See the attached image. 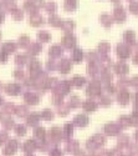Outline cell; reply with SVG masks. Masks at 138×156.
I'll return each instance as SVG.
<instances>
[{
  "label": "cell",
  "instance_id": "22",
  "mask_svg": "<svg viewBox=\"0 0 138 156\" xmlns=\"http://www.w3.org/2000/svg\"><path fill=\"white\" fill-rule=\"evenodd\" d=\"M14 76L16 77V79L21 80V79H24L25 74H24V71H22V70H15V71H14Z\"/></svg>",
  "mask_w": 138,
  "mask_h": 156
},
{
  "label": "cell",
  "instance_id": "10",
  "mask_svg": "<svg viewBox=\"0 0 138 156\" xmlns=\"http://www.w3.org/2000/svg\"><path fill=\"white\" fill-rule=\"evenodd\" d=\"M18 44H19V46H21V48L28 46V44H29V36L21 35V36L19 37V40H18Z\"/></svg>",
  "mask_w": 138,
  "mask_h": 156
},
{
  "label": "cell",
  "instance_id": "12",
  "mask_svg": "<svg viewBox=\"0 0 138 156\" xmlns=\"http://www.w3.org/2000/svg\"><path fill=\"white\" fill-rule=\"evenodd\" d=\"M11 14H12V18H14L15 20H21V19H22V16H24L22 10H20V9H15L14 11L11 12Z\"/></svg>",
  "mask_w": 138,
  "mask_h": 156
},
{
  "label": "cell",
  "instance_id": "8",
  "mask_svg": "<svg viewBox=\"0 0 138 156\" xmlns=\"http://www.w3.org/2000/svg\"><path fill=\"white\" fill-rule=\"evenodd\" d=\"M26 122H28V125H36L37 122H39V115L37 114H31L26 119Z\"/></svg>",
  "mask_w": 138,
  "mask_h": 156
},
{
  "label": "cell",
  "instance_id": "25",
  "mask_svg": "<svg viewBox=\"0 0 138 156\" xmlns=\"http://www.w3.org/2000/svg\"><path fill=\"white\" fill-rule=\"evenodd\" d=\"M44 134H45V131H44V129H41V127H39V129H36V130H35V135H36V136L42 137Z\"/></svg>",
  "mask_w": 138,
  "mask_h": 156
},
{
  "label": "cell",
  "instance_id": "26",
  "mask_svg": "<svg viewBox=\"0 0 138 156\" xmlns=\"http://www.w3.org/2000/svg\"><path fill=\"white\" fill-rule=\"evenodd\" d=\"M73 59L76 61H80L81 60V50H76L73 53Z\"/></svg>",
  "mask_w": 138,
  "mask_h": 156
},
{
  "label": "cell",
  "instance_id": "21",
  "mask_svg": "<svg viewBox=\"0 0 138 156\" xmlns=\"http://www.w3.org/2000/svg\"><path fill=\"white\" fill-rule=\"evenodd\" d=\"M4 126L6 129H10L11 126H14V121H12V119L8 118V119H4Z\"/></svg>",
  "mask_w": 138,
  "mask_h": 156
},
{
  "label": "cell",
  "instance_id": "5",
  "mask_svg": "<svg viewBox=\"0 0 138 156\" xmlns=\"http://www.w3.org/2000/svg\"><path fill=\"white\" fill-rule=\"evenodd\" d=\"M30 23L32 24V25H35V27H37V25H40V24H42V16L41 15H39V14H31V16H30Z\"/></svg>",
  "mask_w": 138,
  "mask_h": 156
},
{
  "label": "cell",
  "instance_id": "32",
  "mask_svg": "<svg viewBox=\"0 0 138 156\" xmlns=\"http://www.w3.org/2000/svg\"><path fill=\"white\" fill-rule=\"evenodd\" d=\"M112 2H116V0H112Z\"/></svg>",
  "mask_w": 138,
  "mask_h": 156
},
{
  "label": "cell",
  "instance_id": "9",
  "mask_svg": "<svg viewBox=\"0 0 138 156\" xmlns=\"http://www.w3.org/2000/svg\"><path fill=\"white\" fill-rule=\"evenodd\" d=\"M15 112L18 114V116H20V118H22V116H26L28 115V108L24 106V105H20L16 108Z\"/></svg>",
  "mask_w": 138,
  "mask_h": 156
},
{
  "label": "cell",
  "instance_id": "7",
  "mask_svg": "<svg viewBox=\"0 0 138 156\" xmlns=\"http://www.w3.org/2000/svg\"><path fill=\"white\" fill-rule=\"evenodd\" d=\"M15 110H16V106L14 105V104H11V102L5 104L4 108H3V111H4L5 114H8V115H10V114H12V112H15Z\"/></svg>",
  "mask_w": 138,
  "mask_h": 156
},
{
  "label": "cell",
  "instance_id": "18",
  "mask_svg": "<svg viewBox=\"0 0 138 156\" xmlns=\"http://www.w3.org/2000/svg\"><path fill=\"white\" fill-rule=\"evenodd\" d=\"M24 149L25 150H29V151H31V150H34V146H35V144H34V141H31V140H29V141H26V142H25V144H24Z\"/></svg>",
  "mask_w": 138,
  "mask_h": 156
},
{
  "label": "cell",
  "instance_id": "2",
  "mask_svg": "<svg viewBox=\"0 0 138 156\" xmlns=\"http://www.w3.org/2000/svg\"><path fill=\"white\" fill-rule=\"evenodd\" d=\"M24 100L28 104H30V105H34V104H36L37 101H39V98H37V95L34 94V93H25Z\"/></svg>",
  "mask_w": 138,
  "mask_h": 156
},
{
  "label": "cell",
  "instance_id": "29",
  "mask_svg": "<svg viewBox=\"0 0 138 156\" xmlns=\"http://www.w3.org/2000/svg\"><path fill=\"white\" fill-rule=\"evenodd\" d=\"M4 19H5V16H4V12L0 10V24H2L3 21H4Z\"/></svg>",
  "mask_w": 138,
  "mask_h": 156
},
{
  "label": "cell",
  "instance_id": "31",
  "mask_svg": "<svg viewBox=\"0 0 138 156\" xmlns=\"http://www.w3.org/2000/svg\"><path fill=\"white\" fill-rule=\"evenodd\" d=\"M2 89H3V84H2V83H0V90H2Z\"/></svg>",
  "mask_w": 138,
  "mask_h": 156
},
{
  "label": "cell",
  "instance_id": "13",
  "mask_svg": "<svg viewBox=\"0 0 138 156\" xmlns=\"http://www.w3.org/2000/svg\"><path fill=\"white\" fill-rule=\"evenodd\" d=\"M61 54V49L59 45H54L51 49H50V55L51 56H56V55H60Z\"/></svg>",
  "mask_w": 138,
  "mask_h": 156
},
{
  "label": "cell",
  "instance_id": "24",
  "mask_svg": "<svg viewBox=\"0 0 138 156\" xmlns=\"http://www.w3.org/2000/svg\"><path fill=\"white\" fill-rule=\"evenodd\" d=\"M8 60V54L5 53V51L0 50V62H5Z\"/></svg>",
  "mask_w": 138,
  "mask_h": 156
},
{
  "label": "cell",
  "instance_id": "11",
  "mask_svg": "<svg viewBox=\"0 0 138 156\" xmlns=\"http://www.w3.org/2000/svg\"><path fill=\"white\" fill-rule=\"evenodd\" d=\"M26 55H16L15 58V62L18 66H22V65H25V62H26Z\"/></svg>",
  "mask_w": 138,
  "mask_h": 156
},
{
  "label": "cell",
  "instance_id": "14",
  "mask_svg": "<svg viewBox=\"0 0 138 156\" xmlns=\"http://www.w3.org/2000/svg\"><path fill=\"white\" fill-rule=\"evenodd\" d=\"M37 36H39V39L41 41H47V40H50V34L47 33V31H40L39 34H37Z\"/></svg>",
  "mask_w": 138,
  "mask_h": 156
},
{
  "label": "cell",
  "instance_id": "15",
  "mask_svg": "<svg viewBox=\"0 0 138 156\" xmlns=\"http://www.w3.org/2000/svg\"><path fill=\"white\" fill-rule=\"evenodd\" d=\"M64 44H66L69 48H71L73 44H75V39L71 36V35H66L64 37Z\"/></svg>",
  "mask_w": 138,
  "mask_h": 156
},
{
  "label": "cell",
  "instance_id": "1",
  "mask_svg": "<svg viewBox=\"0 0 138 156\" xmlns=\"http://www.w3.org/2000/svg\"><path fill=\"white\" fill-rule=\"evenodd\" d=\"M20 85L19 84H14V83H11V84H8L6 87H5V91L9 94V95H18L20 93Z\"/></svg>",
  "mask_w": 138,
  "mask_h": 156
},
{
  "label": "cell",
  "instance_id": "23",
  "mask_svg": "<svg viewBox=\"0 0 138 156\" xmlns=\"http://www.w3.org/2000/svg\"><path fill=\"white\" fill-rule=\"evenodd\" d=\"M41 115L44 116V119H49V120L52 118V114H51V111H50V110H44L41 112Z\"/></svg>",
  "mask_w": 138,
  "mask_h": 156
},
{
  "label": "cell",
  "instance_id": "27",
  "mask_svg": "<svg viewBox=\"0 0 138 156\" xmlns=\"http://www.w3.org/2000/svg\"><path fill=\"white\" fill-rule=\"evenodd\" d=\"M49 21L51 23L52 25H59V23H60V19H59L57 16H51V18L49 19Z\"/></svg>",
  "mask_w": 138,
  "mask_h": 156
},
{
  "label": "cell",
  "instance_id": "4",
  "mask_svg": "<svg viewBox=\"0 0 138 156\" xmlns=\"http://www.w3.org/2000/svg\"><path fill=\"white\" fill-rule=\"evenodd\" d=\"M24 9L26 11H29V12H31V14H35V12L37 11V6L31 2V0H28V2L24 3Z\"/></svg>",
  "mask_w": 138,
  "mask_h": 156
},
{
  "label": "cell",
  "instance_id": "3",
  "mask_svg": "<svg viewBox=\"0 0 138 156\" xmlns=\"http://www.w3.org/2000/svg\"><path fill=\"white\" fill-rule=\"evenodd\" d=\"M15 49H16V45L12 43V41H8V43H4L3 44V46H2V50L3 51H5L6 54H10V53H12V51H15Z\"/></svg>",
  "mask_w": 138,
  "mask_h": 156
},
{
  "label": "cell",
  "instance_id": "30",
  "mask_svg": "<svg viewBox=\"0 0 138 156\" xmlns=\"http://www.w3.org/2000/svg\"><path fill=\"white\" fill-rule=\"evenodd\" d=\"M2 104H4V100H3V98L0 96V105H2Z\"/></svg>",
  "mask_w": 138,
  "mask_h": 156
},
{
  "label": "cell",
  "instance_id": "16",
  "mask_svg": "<svg viewBox=\"0 0 138 156\" xmlns=\"http://www.w3.org/2000/svg\"><path fill=\"white\" fill-rule=\"evenodd\" d=\"M65 5L66 10H73L75 5H76V0H65Z\"/></svg>",
  "mask_w": 138,
  "mask_h": 156
},
{
  "label": "cell",
  "instance_id": "6",
  "mask_svg": "<svg viewBox=\"0 0 138 156\" xmlns=\"http://www.w3.org/2000/svg\"><path fill=\"white\" fill-rule=\"evenodd\" d=\"M28 51H29V54H31V55H36L39 51H41V45L37 44V43H34V44H31L29 46Z\"/></svg>",
  "mask_w": 138,
  "mask_h": 156
},
{
  "label": "cell",
  "instance_id": "19",
  "mask_svg": "<svg viewBox=\"0 0 138 156\" xmlns=\"http://www.w3.org/2000/svg\"><path fill=\"white\" fill-rule=\"evenodd\" d=\"M45 9H46V11H49V12H52V11H55L56 5H55V3H47Z\"/></svg>",
  "mask_w": 138,
  "mask_h": 156
},
{
  "label": "cell",
  "instance_id": "17",
  "mask_svg": "<svg viewBox=\"0 0 138 156\" xmlns=\"http://www.w3.org/2000/svg\"><path fill=\"white\" fill-rule=\"evenodd\" d=\"M115 15H116V18H117L119 21H122V20L124 19V12H123V10H122L121 8H118V9L115 10Z\"/></svg>",
  "mask_w": 138,
  "mask_h": 156
},
{
  "label": "cell",
  "instance_id": "28",
  "mask_svg": "<svg viewBox=\"0 0 138 156\" xmlns=\"http://www.w3.org/2000/svg\"><path fill=\"white\" fill-rule=\"evenodd\" d=\"M131 10H132L133 12H138V5H137L136 3H132V4H131Z\"/></svg>",
  "mask_w": 138,
  "mask_h": 156
},
{
  "label": "cell",
  "instance_id": "20",
  "mask_svg": "<svg viewBox=\"0 0 138 156\" xmlns=\"http://www.w3.org/2000/svg\"><path fill=\"white\" fill-rule=\"evenodd\" d=\"M15 131H16L18 135H24L25 134V126L24 125H18L15 127Z\"/></svg>",
  "mask_w": 138,
  "mask_h": 156
}]
</instances>
